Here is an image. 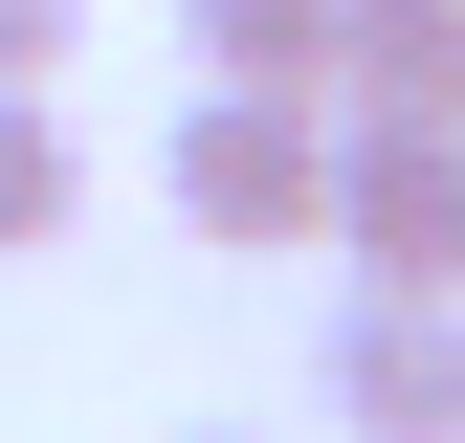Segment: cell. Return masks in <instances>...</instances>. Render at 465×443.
Returning <instances> with one entry per match:
<instances>
[{"label":"cell","instance_id":"6da1fadb","mask_svg":"<svg viewBox=\"0 0 465 443\" xmlns=\"http://www.w3.org/2000/svg\"><path fill=\"white\" fill-rule=\"evenodd\" d=\"M155 200L200 222V244H332V89H178V133H155Z\"/></svg>","mask_w":465,"mask_h":443},{"label":"cell","instance_id":"7a4b0ae2","mask_svg":"<svg viewBox=\"0 0 465 443\" xmlns=\"http://www.w3.org/2000/svg\"><path fill=\"white\" fill-rule=\"evenodd\" d=\"M332 244L355 289H465V111H332Z\"/></svg>","mask_w":465,"mask_h":443},{"label":"cell","instance_id":"3957f363","mask_svg":"<svg viewBox=\"0 0 465 443\" xmlns=\"http://www.w3.org/2000/svg\"><path fill=\"white\" fill-rule=\"evenodd\" d=\"M311 377H332L355 443H465V289H355Z\"/></svg>","mask_w":465,"mask_h":443},{"label":"cell","instance_id":"277c9868","mask_svg":"<svg viewBox=\"0 0 465 443\" xmlns=\"http://www.w3.org/2000/svg\"><path fill=\"white\" fill-rule=\"evenodd\" d=\"M465 89V0H332V111H443Z\"/></svg>","mask_w":465,"mask_h":443},{"label":"cell","instance_id":"5b68a950","mask_svg":"<svg viewBox=\"0 0 465 443\" xmlns=\"http://www.w3.org/2000/svg\"><path fill=\"white\" fill-rule=\"evenodd\" d=\"M67 222H89V133H67V89H0V266L67 244Z\"/></svg>","mask_w":465,"mask_h":443},{"label":"cell","instance_id":"8992f818","mask_svg":"<svg viewBox=\"0 0 465 443\" xmlns=\"http://www.w3.org/2000/svg\"><path fill=\"white\" fill-rule=\"evenodd\" d=\"M178 67H222V89H332V0H178Z\"/></svg>","mask_w":465,"mask_h":443},{"label":"cell","instance_id":"52a82bcc","mask_svg":"<svg viewBox=\"0 0 465 443\" xmlns=\"http://www.w3.org/2000/svg\"><path fill=\"white\" fill-rule=\"evenodd\" d=\"M67 44H89V0H0V89H67Z\"/></svg>","mask_w":465,"mask_h":443},{"label":"cell","instance_id":"ba28073f","mask_svg":"<svg viewBox=\"0 0 465 443\" xmlns=\"http://www.w3.org/2000/svg\"><path fill=\"white\" fill-rule=\"evenodd\" d=\"M443 111H465V89H443Z\"/></svg>","mask_w":465,"mask_h":443}]
</instances>
